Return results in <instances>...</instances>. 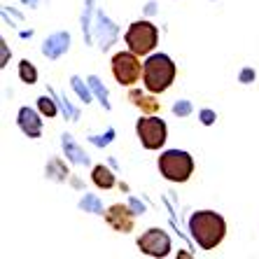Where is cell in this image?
<instances>
[{
	"label": "cell",
	"mask_w": 259,
	"mask_h": 259,
	"mask_svg": "<svg viewBox=\"0 0 259 259\" xmlns=\"http://www.w3.org/2000/svg\"><path fill=\"white\" fill-rule=\"evenodd\" d=\"M189 234L201 250H215L227 236V222L215 210H196L189 217Z\"/></svg>",
	"instance_id": "cell-1"
},
{
	"label": "cell",
	"mask_w": 259,
	"mask_h": 259,
	"mask_svg": "<svg viewBox=\"0 0 259 259\" xmlns=\"http://www.w3.org/2000/svg\"><path fill=\"white\" fill-rule=\"evenodd\" d=\"M178 66L168 54H150L143 63V84L150 94H163L175 82Z\"/></svg>",
	"instance_id": "cell-2"
},
{
	"label": "cell",
	"mask_w": 259,
	"mask_h": 259,
	"mask_svg": "<svg viewBox=\"0 0 259 259\" xmlns=\"http://www.w3.org/2000/svg\"><path fill=\"white\" fill-rule=\"evenodd\" d=\"M159 173L170 182H187L194 173V159L185 150H166L159 157Z\"/></svg>",
	"instance_id": "cell-3"
},
{
	"label": "cell",
	"mask_w": 259,
	"mask_h": 259,
	"mask_svg": "<svg viewBox=\"0 0 259 259\" xmlns=\"http://www.w3.org/2000/svg\"><path fill=\"white\" fill-rule=\"evenodd\" d=\"M124 42L138 56H147V54H152V49L157 47V42H159V28L152 21H145V19L133 21L128 26L126 35H124Z\"/></svg>",
	"instance_id": "cell-4"
},
{
	"label": "cell",
	"mask_w": 259,
	"mask_h": 259,
	"mask_svg": "<svg viewBox=\"0 0 259 259\" xmlns=\"http://www.w3.org/2000/svg\"><path fill=\"white\" fill-rule=\"evenodd\" d=\"M140 72H143V63L136 52L128 49V52H119L112 56V75L119 84L133 87L140 79Z\"/></svg>",
	"instance_id": "cell-5"
},
{
	"label": "cell",
	"mask_w": 259,
	"mask_h": 259,
	"mask_svg": "<svg viewBox=\"0 0 259 259\" xmlns=\"http://www.w3.org/2000/svg\"><path fill=\"white\" fill-rule=\"evenodd\" d=\"M136 133L145 150H159L166 143V121L159 119L157 115H145L136 124Z\"/></svg>",
	"instance_id": "cell-6"
},
{
	"label": "cell",
	"mask_w": 259,
	"mask_h": 259,
	"mask_svg": "<svg viewBox=\"0 0 259 259\" xmlns=\"http://www.w3.org/2000/svg\"><path fill=\"white\" fill-rule=\"evenodd\" d=\"M138 250L147 257H168L170 254V238L163 229H147L138 238Z\"/></svg>",
	"instance_id": "cell-7"
},
{
	"label": "cell",
	"mask_w": 259,
	"mask_h": 259,
	"mask_svg": "<svg viewBox=\"0 0 259 259\" xmlns=\"http://www.w3.org/2000/svg\"><path fill=\"white\" fill-rule=\"evenodd\" d=\"M133 215L136 212L131 210V205L115 203L110 205L108 212H105V222L119 234H128V231H133Z\"/></svg>",
	"instance_id": "cell-8"
},
{
	"label": "cell",
	"mask_w": 259,
	"mask_h": 259,
	"mask_svg": "<svg viewBox=\"0 0 259 259\" xmlns=\"http://www.w3.org/2000/svg\"><path fill=\"white\" fill-rule=\"evenodd\" d=\"M17 124L28 138H40V133H42V119H40V115H37L33 108H21L19 110Z\"/></svg>",
	"instance_id": "cell-9"
},
{
	"label": "cell",
	"mask_w": 259,
	"mask_h": 259,
	"mask_svg": "<svg viewBox=\"0 0 259 259\" xmlns=\"http://www.w3.org/2000/svg\"><path fill=\"white\" fill-rule=\"evenodd\" d=\"M68 45H70V35L68 33H54L49 35L42 45V54L47 59H59L63 52H68Z\"/></svg>",
	"instance_id": "cell-10"
},
{
	"label": "cell",
	"mask_w": 259,
	"mask_h": 259,
	"mask_svg": "<svg viewBox=\"0 0 259 259\" xmlns=\"http://www.w3.org/2000/svg\"><path fill=\"white\" fill-rule=\"evenodd\" d=\"M128 98H131L133 105H136V108H140V112H145V115H157L159 110H161V103H159L157 98L145 96V94H140L138 89H131Z\"/></svg>",
	"instance_id": "cell-11"
},
{
	"label": "cell",
	"mask_w": 259,
	"mask_h": 259,
	"mask_svg": "<svg viewBox=\"0 0 259 259\" xmlns=\"http://www.w3.org/2000/svg\"><path fill=\"white\" fill-rule=\"evenodd\" d=\"M61 143H63V150H66V157L70 159L72 163H89V157L84 154V150L79 147L75 140H72V136H68V133H63L61 136Z\"/></svg>",
	"instance_id": "cell-12"
},
{
	"label": "cell",
	"mask_w": 259,
	"mask_h": 259,
	"mask_svg": "<svg viewBox=\"0 0 259 259\" xmlns=\"http://www.w3.org/2000/svg\"><path fill=\"white\" fill-rule=\"evenodd\" d=\"M91 180H94V185H96L98 189H112L115 187V175H112V170L105 168V166H94V170H91Z\"/></svg>",
	"instance_id": "cell-13"
},
{
	"label": "cell",
	"mask_w": 259,
	"mask_h": 259,
	"mask_svg": "<svg viewBox=\"0 0 259 259\" xmlns=\"http://www.w3.org/2000/svg\"><path fill=\"white\" fill-rule=\"evenodd\" d=\"M19 77H21V82H26V84H35L37 82V70L28 59H24L19 63Z\"/></svg>",
	"instance_id": "cell-14"
},
{
	"label": "cell",
	"mask_w": 259,
	"mask_h": 259,
	"mask_svg": "<svg viewBox=\"0 0 259 259\" xmlns=\"http://www.w3.org/2000/svg\"><path fill=\"white\" fill-rule=\"evenodd\" d=\"M79 208L84 212H94V215H103V203L96 194H84V199L79 201Z\"/></svg>",
	"instance_id": "cell-15"
},
{
	"label": "cell",
	"mask_w": 259,
	"mask_h": 259,
	"mask_svg": "<svg viewBox=\"0 0 259 259\" xmlns=\"http://www.w3.org/2000/svg\"><path fill=\"white\" fill-rule=\"evenodd\" d=\"M37 110H40V115L42 117H56V103L52 101L49 96H40L37 98Z\"/></svg>",
	"instance_id": "cell-16"
},
{
	"label": "cell",
	"mask_w": 259,
	"mask_h": 259,
	"mask_svg": "<svg viewBox=\"0 0 259 259\" xmlns=\"http://www.w3.org/2000/svg\"><path fill=\"white\" fill-rule=\"evenodd\" d=\"M70 82H72V89L77 91V96L82 98V103H91V91L87 89L84 84H82V79H79V77H72Z\"/></svg>",
	"instance_id": "cell-17"
},
{
	"label": "cell",
	"mask_w": 259,
	"mask_h": 259,
	"mask_svg": "<svg viewBox=\"0 0 259 259\" xmlns=\"http://www.w3.org/2000/svg\"><path fill=\"white\" fill-rule=\"evenodd\" d=\"M192 103H189V101H178V103H175V105H173V115L175 117H189V115H192Z\"/></svg>",
	"instance_id": "cell-18"
},
{
	"label": "cell",
	"mask_w": 259,
	"mask_h": 259,
	"mask_svg": "<svg viewBox=\"0 0 259 259\" xmlns=\"http://www.w3.org/2000/svg\"><path fill=\"white\" fill-rule=\"evenodd\" d=\"M89 87H91V89H94V91H96V94H98V98H101V103H103V105H105V108H108V91L103 89V87H101V82H98V79L94 77V75H91V77H89Z\"/></svg>",
	"instance_id": "cell-19"
},
{
	"label": "cell",
	"mask_w": 259,
	"mask_h": 259,
	"mask_svg": "<svg viewBox=\"0 0 259 259\" xmlns=\"http://www.w3.org/2000/svg\"><path fill=\"white\" fill-rule=\"evenodd\" d=\"M199 119H201V124H203V126H212V124H215V119H217L215 110L203 108V110L199 112Z\"/></svg>",
	"instance_id": "cell-20"
},
{
	"label": "cell",
	"mask_w": 259,
	"mask_h": 259,
	"mask_svg": "<svg viewBox=\"0 0 259 259\" xmlns=\"http://www.w3.org/2000/svg\"><path fill=\"white\" fill-rule=\"evenodd\" d=\"M254 77H257V72H254V68H243L241 75H238V82H241V84H252Z\"/></svg>",
	"instance_id": "cell-21"
},
{
	"label": "cell",
	"mask_w": 259,
	"mask_h": 259,
	"mask_svg": "<svg viewBox=\"0 0 259 259\" xmlns=\"http://www.w3.org/2000/svg\"><path fill=\"white\" fill-rule=\"evenodd\" d=\"M128 205H131V210L136 212V215H143V212H145V203H140L138 199H131V201H128Z\"/></svg>",
	"instance_id": "cell-22"
},
{
	"label": "cell",
	"mask_w": 259,
	"mask_h": 259,
	"mask_svg": "<svg viewBox=\"0 0 259 259\" xmlns=\"http://www.w3.org/2000/svg\"><path fill=\"white\" fill-rule=\"evenodd\" d=\"M5 61H7V47H5V42H3V63H0V66H5Z\"/></svg>",
	"instance_id": "cell-23"
}]
</instances>
